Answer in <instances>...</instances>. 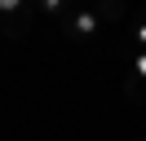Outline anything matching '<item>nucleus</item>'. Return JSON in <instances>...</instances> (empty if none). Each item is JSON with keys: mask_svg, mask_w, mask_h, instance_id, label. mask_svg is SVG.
<instances>
[{"mask_svg": "<svg viewBox=\"0 0 146 141\" xmlns=\"http://www.w3.org/2000/svg\"><path fill=\"white\" fill-rule=\"evenodd\" d=\"M133 79H146V53H133Z\"/></svg>", "mask_w": 146, "mask_h": 141, "instance_id": "5", "label": "nucleus"}, {"mask_svg": "<svg viewBox=\"0 0 146 141\" xmlns=\"http://www.w3.org/2000/svg\"><path fill=\"white\" fill-rule=\"evenodd\" d=\"M128 35H133L137 44H146V18H137V22H133V31H128Z\"/></svg>", "mask_w": 146, "mask_h": 141, "instance_id": "6", "label": "nucleus"}, {"mask_svg": "<svg viewBox=\"0 0 146 141\" xmlns=\"http://www.w3.org/2000/svg\"><path fill=\"white\" fill-rule=\"evenodd\" d=\"M31 18H36V5H27V0H0V35L5 40L31 35Z\"/></svg>", "mask_w": 146, "mask_h": 141, "instance_id": "1", "label": "nucleus"}, {"mask_svg": "<svg viewBox=\"0 0 146 141\" xmlns=\"http://www.w3.org/2000/svg\"><path fill=\"white\" fill-rule=\"evenodd\" d=\"M36 13H49V18H66V13H71V5H66V0H40V5H36Z\"/></svg>", "mask_w": 146, "mask_h": 141, "instance_id": "4", "label": "nucleus"}, {"mask_svg": "<svg viewBox=\"0 0 146 141\" xmlns=\"http://www.w3.org/2000/svg\"><path fill=\"white\" fill-rule=\"evenodd\" d=\"M62 35H71V40H89V35H98V18H93V9H71V13L62 18Z\"/></svg>", "mask_w": 146, "mask_h": 141, "instance_id": "2", "label": "nucleus"}, {"mask_svg": "<svg viewBox=\"0 0 146 141\" xmlns=\"http://www.w3.org/2000/svg\"><path fill=\"white\" fill-rule=\"evenodd\" d=\"M124 13L128 9L119 5V0H98V5H93V18H98V22H124Z\"/></svg>", "mask_w": 146, "mask_h": 141, "instance_id": "3", "label": "nucleus"}, {"mask_svg": "<svg viewBox=\"0 0 146 141\" xmlns=\"http://www.w3.org/2000/svg\"><path fill=\"white\" fill-rule=\"evenodd\" d=\"M137 141H146V137H137Z\"/></svg>", "mask_w": 146, "mask_h": 141, "instance_id": "7", "label": "nucleus"}]
</instances>
